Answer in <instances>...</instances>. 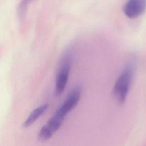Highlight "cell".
I'll return each mask as SVG.
<instances>
[{
	"instance_id": "5b68a950",
	"label": "cell",
	"mask_w": 146,
	"mask_h": 146,
	"mask_svg": "<svg viewBox=\"0 0 146 146\" xmlns=\"http://www.w3.org/2000/svg\"><path fill=\"white\" fill-rule=\"evenodd\" d=\"M48 108V104L46 103L40 106L34 110L22 124V127L23 128H28L32 125L39 117H40L46 112Z\"/></svg>"
},
{
	"instance_id": "6da1fadb",
	"label": "cell",
	"mask_w": 146,
	"mask_h": 146,
	"mask_svg": "<svg viewBox=\"0 0 146 146\" xmlns=\"http://www.w3.org/2000/svg\"><path fill=\"white\" fill-rule=\"evenodd\" d=\"M82 93V88L80 86L75 87L70 92L54 115L39 131L38 139L40 141L45 142L48 140L60 128L66 116L78 104Z\"/></svg>"
},
{
	"instance_id": "3957f363",
	"label": "cell",
	"mask_w": 146,
	"mask_h": 146,
	"mask_svg": "<svg viewBox=\"0 0 146 146\" xmlns=\"http://www.w3.org/2000/svg\"><path fill=\"white\" fill-rule=\"evenodd\" d=\"M72 63V54L67 51L63 55L57 71L55 83V95L56 96L61 95L64 91L67 86Z\"/></svg>"
},
{
	"instance_id": "277c9868",
	"label": "cell",
	"mask_w": 146,
	"mask_h": 146,
	"mask_svg": "<svg viewBox=\"0 0 146 146\" xmlns=\"http://www.w3.org/2000/svg\"><path fill=\"white\" fill-rule=\"evenodd\" d=\"M146 9V0H127L123 7L124 14L134 19L142 15Z\"/></svg>"
},
{
	"instance_id": "8992f818",
	"label": "cell",
	"mask_w": 146,
	"mask_h": 146,
	"mask_svg": "<svg viewBox=\"0 0 146 146\" xmlns=\"http://www.w3.org/2000/svg\"><path fill=\"white\" fill-rule=\"evenodd\" d=\"M34 0H22L17 8L18 16L21 21H23L26 16V13L29 4Z\"/></svg>"
},
{
	"instance_id": "7a4b0ae2",
	"label": "cell",
	"mask_w": 146,
	"mask_h": 146,
	"mask_svg": "<svg viewBox=\"0 0 146 146\" xmlns=\"http://www.w3.org/2000/svg\"><path fill=\"white\" fill-rule=\"evenodd\" d=\"M136 64L133 59L129 60L117 78L112 90L113 96L119 104H124L127 99L132 82Z\"/></svg>"
}]
</instances>
